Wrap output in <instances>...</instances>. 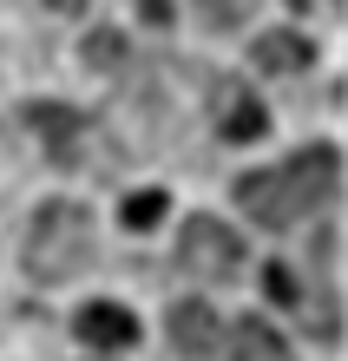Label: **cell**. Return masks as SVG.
Returning a JSON list of instances; mask_svg holds the SVG:
<instances>
[{
	"mask_svg": "<svg viewBox=\"0 0 348 361\" xmlns=\"http://www.w3.org/2000/svg\"><path fill=\"white\" fill-rule=\"evenodd\" d=\"M256 66L263 73H302L309 66V39L302 33H263L256 39Z\"/></svg>",
	"mask_w": 348,
	"mask_h": 361,
	"instance_id": "9",
	"label": "cell"
},
{
	"mask_svg": "<svg viewBox=\"0 0 348 361\" xmlns=\"http://www.w3.org/2000/svg\"><path fill=\"white\" fill-rule=\"evenodd\" d=\"M171 348L184 361H210L217 355V315L204 302H178L171 309Z\"/></svg>",
	"mask_w": 348,
	"mask_h": 361,
	"instance_id": "7",
	"label": "cell"
},
{
	"mask_svg": "<svg viewBox=\"0 0 348 361\" xmlns=\"http://www.w3.org/2000/svg\"><path fill=\"white\" fill-rule=\"evenodd\" d=\"M73 335H79L85 348H105V355H112V348H132L138 342V315L119 309V302H85L73 315Z\"/></svg>",
	"mask_w": 348,
	"mask_h": 361,
	"instance_id": "4",
	"label": "cell"
},
{
	"mask_svg": "<svg viewBox=\"0 0 348 361\" xmlns=\"http://www.w3.org/2000/svg\"><path fill=\"white\" fill-rule=\"evenodd\" d=\"M27 276L33 283H66V276H79L85 263H92V217H85L79 204H47L33 210L27 224Z\"/></svg>",
	"mask_w": 348,
	"mask_h": 361,
	"instance_id": "2",
	"label": "cell"
},
{
	"mask_svg": "<svg viewBox=\"0 0 348 361\" xmlns=\"http://www.w3.org/2000/svg\"><path fill=\"white\" fill-rule=\"evenodd\" d=\"M132 7H138V20H151V27H164V20H171V0H132Z\"/></svg>",
	"mask_w": 348,
	"mask_h": 361,
	"instance_id": "13",
	"label": "cell"
},
{
	"mask_svg": "<svg viewBox=\"0 0 348 361\" xmlns=\"http://www.w3.org/2000/svg\"><path fill=\"white\" fill-rule=\"evenodd\" d=\"M270 302H282V309H302V276H296L289 263H270Z\"/></svg>",
	"mask_w": 348,
	"mask_h": 361,
	"instance_id": "10",
	"label": "cell"
},
{
	"mask_svg": "<svg viewBox=\"0 0 348 361\" xmlns=\"http://www.w3.org/2000/svg\"><path fill=\"white\" fill-rule=\"evenodd\" d=\"M217 132H224L230 145L263 138V99H256L244 79H224V86H217Z\"/></svg>",
	"mask_w": 348,
	"mask_h": 361,
	"instance_id": "5",
	"label": "cell"
},
{
	"mask_svg": "<svg viewBox=\"0 0 348 361\" xmlns=\"http://www.w3.org/2000/svg\"><path fill=\"white\" fill-rule=\"evenodd\" d=\"M178 263H184V276H198V283H236L244 237H236L230 224H217V217H191L184 237H178Z\"/></svg>",
	"mask_w": 348,
	"mask_h": 361,
	"instance_id": "3",
	"label": "cell"
},
{
	"mask_svg": "<svg viewBox=\"0 0 348 361\" xmlns=\"http://www.w3.org/2000/svg\"><path fill=\"white\" fill-rule=\"evenodd\" d=\"M335 164H342V158L329 152V145H309V152L289 158V164H270V171H244V178H236V204H244L256 224L289 230V224L316 217V210L335 197V184H342Z\"/></svg>",
	"mask_w": 348,
	"mask_h": 361,
	"instance_id": "1",
	"label": "cell"
},
{
	"mask_svg": "<svg viewBox=\"0 0 348 361\" xmlns=\"http://www.w3.org/2000/svg\"><path fill=\"white\" fill-rule=\"evenodd\" d=\"M85 53H92V59H119V39L112 33H92V39H85Z\"/></svg>",
	"mask_w": 348,
	"mask_h": 361,
	"instance_id": "14",
	"label": "cell"
},
{
	"mask_svg": "<svg viewBox=\"0 0 348 361\" xmlns=\"http://www.w3.org/2000/svg\"><path fill=\"white\" fill-rule=\"evenodd\" d=\"M198 13H204V27L230 33V27H236V13H244V0H198Z\"/></svg>",
	"mask_w": 348,
	"mask_h": 361,
	"instance_id": "12",
	"label": "cell"
},
{
	"mask_svg": "<svg viewBox=\"0 0 348 361\" xmlns=\"http://www.w3.org/2000/svg\"><path fill=\"white\" fill-rule=\"evenodd\" d=\"M230 361H289V342L263 315H244V322H230Z\"/></svg>",
	"mask_w": 348,
	"mask_h": 361,
	"instance_id": "8",
	"label": "cell"
},
{
	"mask_svg": "<svg viewBox=\"0 0 348 361\" xmlns=\"http://www.w3.org/2000/svg\"><path fill=\"white\" fill-rule=\"evenodd\" d=\"M158 217H164V197H158V190H138V197H125V224H132V230H151Z\"/></svg>",
	"mask_w": 348,
	"mask_h": 361,
	"instance_id": "11",
	"label": "cell"
},
{
	"mask_svg": "<svg viewBox=\"0 0 348 361\" xmlns=\"http://www.w3.org/2000/svg\"><path fill=\"white\" fill-rule=\"evenodd\" d=\"M27 125H33V138L47 145L59 164H66L79 152V138H85V118L73 112V105H27Z\"/></svg>",
	"mask_w": 348,
	"mask_h": 361,
	"instance_id": "6",
	"label": "cell"
},
{
	"mask_svg": "<svg viewBox=\"0 0 348 361\" xmlns=\"http://www.w3.org/2000/svg\"><path fill=\"white\" fill-rule=\"evenodd\" d=\"M53 7H59V13H73V7H85V0H53Z\"/></svg>",
	"mask_w": 348,
	"mask_h": 361,
	"instance_id": "15",
	"label": "cell"
}]
</instances>
